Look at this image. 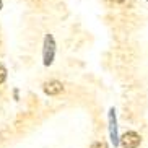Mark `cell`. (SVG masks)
I'll list each match as a JSON object with an SVG mask.
<instances>
[{
	"label": "cell",
	"instance_id": "5",
	"mask_svg": "<svg viewBox=\"0 0 148 148\" xmlns=\"http://www.w3.org/2000/svg\"><path fill=\"white\" fill-rule=\"evenodd\" d=\"M5 78H7V70L3 65H0V83H3Z\"/></svg>",
	"mask_w": 148,
	"mask_h": 148
},
{
	"label": "cell",
	"instance_id": "3",
	"mask_svg": "<svg viewBox=\"0 0 148 148\" xmlns=\"http://www.w3.org/2000/svg\"><path fill=\"white\" fill-rule=\"evenodd\" d=\"M52 57H54V39L52 36L46 38V49H44V64L51 65L52 64Z\"/></svg>",
	"mask_w": 148,
	"mask_h": 148
},
{
	"label": "cell",
	"instance_id": "6",
	"mask_svg": "<svg viewBox=\"0 0 148 148\" xmlns=\"http://www.w3.org/2000/svg\"><path fill=\"white\" fill-rule=\"evenodd\" d=\"M91 148H108V145H106L104 142H95V143L91 145Z\"/></svg>",
	"mask_w": 148,
	"mask_h": 148
},
{
	"label": "cell",
	"instance_id": "2",
	"mask_svg": "<svg viewBox=\"0 0 148 148\" xmlns=\"http://www.w3.org/2000/svg\"><path fill=\"white\" fill-rule=\"evenodd\" d=\"M44 91L47 93L49 96H56L59 93L64 91V86H62L60 82H57V80H51V82L44 83Z\"/></svg>",
	"mask_w": 148,
	"mask_h": 148
},
{
	"label": "cell",
	"instance_id": "1",
	"mask_svg": "<svg viewBox=\"0 0 148 148\" xmlns=\"http://www.w3.org/2000/svg\"><path fill=\"white\" fill-rule=\"evenodd\" d=\"M140 142H142L140 135L137 134V132H134V130L125 132V134L122 135V138H121V143H122L124 148H138Z\"/></svg>",
	"mask_w": 148,
	"mask_h": 148
},
{
	"label": "cell",
	"instance_id": "4",
	"mask_svg": "<svg viewBox=\"0 0 148 148\" xmlns=\"http://www.w3.org/2000/svg\"><path fill=\"white\" fill-rule=\"evenodd\" d=\"M109 124H111V140H112L114 145H117V129H116V114H114V109H111V114H109Z\"/></svg>",
	"mask_w": 148,
	"mask_h": 148
}]
</instances>
